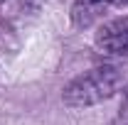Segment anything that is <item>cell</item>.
Here are the masks:
<instances>
[{
    "instance_id": "obj_3",
    "label": "cell",
    "mask_w": 128,
    "mask_h": 125,
    "mask_svg": "<svg viewBox=\"0 0 128 125\" xmlns=\"http://www.w3.org/2000/svg\"><path fill=\"white\" fill-rule=\"evenodd\" d=\"M113 7V0H74L72 5V20L76 27H91Z\"/></svg>"
},
{
    "instance_id": "obj_4",
    "label": "cell",
    "mask_w": 128,
    "mask_h": 125,
    "mask_svg": "<svg viewBox=\"0 0 128 125\" xmlns=\"http://www.w3.org/2000/svg\"><path fill=\"white\" fill-rule=\"evenodd\" d=\"M108 125H128V86L123 88L121 106H118V110H116V115H113V120Z\"/></svg>"
},
{
    "instance_id": "obj_5",
    "label": "cell",
    "mask_w": 128,
    "mask_h": 125,
    "mask_svg": "<svg viewBox=\"0 0 128 125\" xmlns=\"http://www.w3.org/2000/svg\"><path fill=\"white\" fill-rule=\"evenodd\" d=\"M0 2H2V0H0Z\"/></svg>"
},
{
    "instance_id": "obj_2",
    "label": "cell",
    "mask_w": 128,
    "mask_h": 125,
    "mask_svg": "<svg viewBox=\"0 0 128 125\" xmlns=\"http://www.w3.org/2000/svg\"><path fill=\"white\" fill-rule=\"evenodd\" d=\"M96 47L106 57H126L128 54V15L104 22L96 32Z\"/></svg>"
},
{
    "instance_id": "obj_1",
    "label": "cell",
    "mask_w": 128,
    "mask_h": 125,
    "mask_svg": "<svg viewBox=\"0 0 128 125\" xmlns=\"http://www.w3.org/2000/svg\"><path fill=\"white\" fill-rule=\"evenodd\" d=\"M121 86H123V71L113 64H104L69 81L64 86L62 101L69 108H89L108 101L113 93H118Z\"/></svg>"
}]
</instances>
